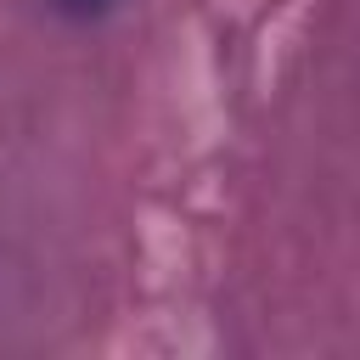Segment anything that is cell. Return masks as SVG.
Masks as SVG:
<instances>
[{
	"mask_svg": "<svg viewBox=\"0 0 360 360\" xmlns=\"http://www.w3.org/2000/svg\"><path fill=\"white\" fill-rule=\"evenodd\" d=\"M62 6H68V11H79V17H96L107 0H62Z\"/></svg>",
	"mask_w": 360,
	"mask_h": 360,
	"instance_id": "1",
	"label": "cell"
}]
</instances>
